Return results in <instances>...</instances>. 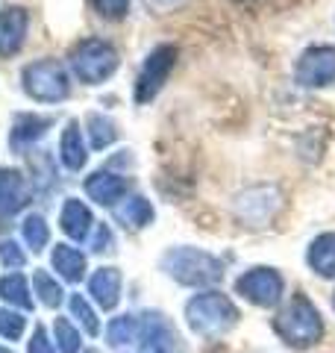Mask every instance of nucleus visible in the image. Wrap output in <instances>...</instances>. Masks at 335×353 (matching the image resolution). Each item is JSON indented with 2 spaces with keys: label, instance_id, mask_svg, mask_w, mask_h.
I'll return each mask as SVG.
<instances>
[{
  "label": "nucleus",
  "instance_id": "nucleus-1",
  "mask_svg": "<svg viewBox=\"0 0 335 353\" xmlns=\"http://www.w3.org/2000/svg\"><path fill=\"white\" fill-rule=\"evenodd\" d=\"M274 333L285 341L288 347L306 350L312 345H318L323 336V321L321 312L315 309V303L309 301L306 294H294L274 318Z\"/></svg>",
  "mask_w": 335,
  "mask_h": 353
},
{
  "label": "nucleus",
  "instance_id": "nucleus-2",
  "mask_svg": "<svg viewBox=\"0 0 335 353\" xmlns=\"http://www.w3.org/2000/svg\"><path fill=\"white\" fill-rule=\"evenodd\" d=\"M162 271L180 285H194L203 289L223 277V262L197 248H171L162 256Z\"/></svg>",
  "mask_w": 335,
  "mask_h": 353
},
{
  "label": "nucleus",
  "instance_id": "nucleus-3",
  "mask_svg": "<svg viewBox=\"0 0 335 353\" xmlns=\"http://www.w3.org/2000/svg\"><path fill=\"white\" fill-rule=\"evenodd\" d=\"M185 321L197 336H221L238 321V309L221 292H200L185 303Z\"/></svg>",
  "mask_w": 335,
  "mask_h": 353
},
{
  "label": "nucleus",
  "instance_id": "nucleus-4",
  "mask_svg": "<svg viewBox=\"0 0 335 353\" xmlns=\"http://www.w3.org/2000/svg\"><path fill=\"white\" fill-rule=\"evenodd\" d=\"M71 68L85 85H100L118 71V50L103 39H85L71 53Z\"/></svg>",
  "mask_w": 335,
  "mask_h": 353
},
{
  "label": "nucleus",
  "instance_id": "nucleus-5",
  "mask_svg": "<svg viewBox=\"0 0 335 353\" xmlns=\"http://www.w3.org/2000/svg\"><path fill=\"white\" fill-rule=\"evenodd\" d=\"M21 83H24V92L39 103H59L71 92L68 74H65L59 59L30 62L24 68V74H21Z\"/></svg>",
  "mask_w": 335,
  "mask_h": 353
},
{
  "label": "nucleus",
  "instance_id": "nucleus-6",
  "mask_svg": "<svg viewBox=\"0 0 335 353\" xmlns=\"http://www.w3.org/2000/svg\"><path fill=\"white\" fill-rule=\"evenodd\" d=\"M174 62H176L174 44H159V48H153L148 53V59H144L141 71L136 77V101L139 103H150L153 97L159 94V88L165 85V80L174 71Z\"/></svg>",
  "mask_w": 335,
  "mask_h": 353
},
{
  "label": "nucleus",
  "instance_id": "nucleus-7",
  "mask_svg": "<svg viewBox=\"0 0 335 353\" xmlns=\"http://www.w3.org/2000/svg\"><path fill=\"white\" fill-rule=\"evenodd\" d=\"M283 289H285V283L279 277V271L265 268V265L244 271L236 280V292L244 301H250L253 306H262V309H271L283 301Z\"/></svg>",
  "mask_w": 335,
  "mask_h": 353
},
{
  "label": "nucleus",
  "instance_id": "nucleus-8",
  "mask_svg": "<svg viewBox=\"0 0 335 353\" xmlns=\"http://www.w3.org/2000/svg\"><path fill=\"white\" fill-rule=\"evenodd\" d=\"M294 80L303 88H321L335 83V44H315L300 53L294 65Z\"/></svg>",
  "mask_w": 335,
  "mask_h": 353
},
{
  "label": "nucleus",
  "instance_id": "nucleus-9",
  "mask_svg": "<svg viewBox=\"0 0 335 353\" xmlns=\"http://www.w3.org/2000/svg\"><path fill=\"white\" fill-rule=\"evenodd\" d=\"M27 27H30V15L24 6L0 9V59L15 57V53L24 48Z\"/></svg>",
  "mask_w": 335,
  "mask_h": 353
},
{
  "label": "nucleus",
  "instance_id": "nucleus-10",
  "mask_svg": "<svg viewBox=\"0 0 335 353\" xmlns=\"http://www.w3.org/2000/svg\"><path fill=\"white\" fill-rule=\"evenodd\" d=\"M276 206H279L276 192L262 185V189H250L247 194L238 197L236 212L247 227H265V221L276 212Z\"/></svg>",
  "mask_w": 335,
  "mask_h": 353
},
{
  "label": "nucleus",
  "instance_id": "nucleus-11",
  "mask_svg": "<svg viewBox=\"0 0 335 353\" xmlns=\"http://www.w3.org/2000/svg\"><path fill=\"white\" fill-rule=\"evenodd\" d=\"M30 201V183L27 176L15 168H0V221L12 218Z\"/></svg>",
  "mask_w": 335,
  "mask_h": 353
},
{
  "label": "nucleus",
  "instance_id": "nucleus-12",
  "mask_svg": "<svg viewBox=\"0 0 335 353\" xmlns=\"http://www.w3.org/2000/svg\"><path fill=\"white\" fill-rule=\"evenodd\" d=\"M53 127L50 115H36V112H18L12 121V132H9V148L15 153H24L32 148L39 139H44V132Z\"/></svg>",
  "mask_w": 335,
  "mask_h": 353
},
{
  "label": "nucleus",
  "instance_id": "nucleus-13",
  "mask_svg": "<svg viewBox=\"0 0 335 353\" xmlns=\"http://www.w3.org/2000/svg\"><path fill=\"white\" fill-rule=\"evenodd\" d=\"M127 192H130V183L112 171H94L85 180V194L100 206H118V201Z\"/></svg>",
  "mask_w": 335,
  "mask_h": 353
},
{
  "label": "nucleus",
  "instance_id": "nucleus-14",
  "mask_svg": "<svg viewBox=\"0 0 335 353\" xmlns=\"http://www.w3.org/2000/svg\"><path fill=\"white\" fill-rule=\"evenodd\" d=\"M59 224H62V233L74 239V241H85L88 233L94 227V218H92V209H88L83 201L77 197H68L62 203V212H59Z\"/></svg>",
  "mask_w": 335,
  "mask_h": 353
},
{
  "label": "nucleus",
  "instance_id": "nucleus-15",
  "mask_svg": "<svg viewBox=\"0 0 335 353\" xmlns=\"http://www.w3.org/2000/svg\"><path fill=\"white\" fill-rule=\"evenodd\" d=\"M59 159L68 171H80L88 153H85V141H83V132H80V124L77 121H68L59 136Z\"/></svg>",
  "mask_w": 335,
  "mask_h": 353
},
{
  "label": "nucleus",
  "instance_id": "nucleus-16",
  "mask_svg": "<svg viewBox=\"0 0 335 353\" xmlns=\"http://www.w3.org/2000/svg\"><path fill=\"white\" fill-rule=\"evenodd\" d=\"M88 292L103 309H115L121 297V274L118 268H97L88 280Z\"/></svg>",
  "mask_w": 335,
  "mask_h": 353
},
{
  "label": "nucleus",
  "instance_id": "nucleus-17",
  "mask_svg": "<svg viewBox=\"0 0 335 353\" xmlns=\"http://www.w3.org/2000/svg\"><path fill=\"white\" fill-rule=\"evenodd\" d=\"M306 262L315 274L332 280L335 277V233H321L315 241H312L309 253H306Z\"/></svg>",
  "mask_w": 335,
  "mask_h": 353
},
{
  "label": "nucleus",
  "instance_id": "nucleus-18",
  "mask_svg": "<svg viewBox=\"0 0 335 353\" xmlns=\"http://www.w3.org/2000/svg\"><path fill=\"white\" fill-rule=\"evenodd\" d=\"M50 262H53V268L59 271V277L68 280V283H80L85 277V256H83V250H77L71 245H56L53 253H50Z\"/></svg>",
  "mask_w": 335,
  "mask_h": 353
},
{
  "label": "nucleus",
  "instance_id": "nucleus-19",
  "mask_svg": "<svg viewBox=\"0 0 335 353\" xmlns=\"http://www.w3.org/2000/svg\"><path fill=\"white\" fill-rule=\"evenodd\" d=\"M115 218L130 230H141L153 221V206L144 194H130L124 203L115 206Z\"/></svg>",
  "mask_w": 335,
  "mask_h": 353
},
{
  "label": "nucleus",
  "instance_id": "nucleus-20",
  "mask_svg": "<svg viewBox=\"0 0 335 353\" xmlns=\"http://www.w3.org/2000/svg\"><path fill=\"white\" fill-rule=\"evenodd\" d=\"M106 339H109L115 347H124V345H132V341H139V339H141V318H132V315H118V318H112L109 327H106Z\"/></svg>",
  "mask_w": 335,
  "mask_h": 353
},
{
  "label": "nucleus",
  "instance_id": "nucleus-21",
  "mask_svg": "<svg viewBox=\"0 0 335 353\" xmlns=\"http://www.w3.org/2000/svg\"><path fill=\"white\" fill-rule=\"evenodd\" d=\"M0 297L9 303V306H18V309H32V297H30V289H27V277L24 274H6L0 280Z\"/></svg>",
  "mask_w": 335,
  "mask_h": 353
},
{
  "label": "nucleus",
  "instance_id": "nucleus-22",
  "mask_svg": "<svg viewBox=\"0 0 335 353\" xmlns=\"http://www.w3.org/2000/svg\"><path fill=\"white\" fill-rule=\"evenodd\" d=\"M85 132H88V139H92V148H97V150H103V148H109V145H115L118 141L115 124H112L106 115H100V112H88L85 115Z\"/></svg>",
  "mask_w": 335,
  "mask_h": 353
},
{
  "label": "nucleus",
  "instance_id": "nucleus-23",
  "mask_svg": "<svg viewBox=\"0 0 335 353\" xmlns=\"http://www.w3.org/2000/svg\"><path fill=\"white\" fill-rule=\"evenodd\" d=\"M21 233H24V241H27L32 250H41V248L50 241L48 221H44L39 212H32V215L24 218V224H21Z\"/></svg>",
  "mask_w": 335,
  "mask_h": 353
},
{
  "label": "nucleus",
  "instance_id": "nucleus-24",
  "mask_svg": "<svg viewBox=\"0 0 335 353\" xmlns=\"http://www.w3.org/2000/svg\"><path fill=\"white\" fill-rule=\"evenodd\" d=\"M32 285H36V294H39V301L44 306L56 309L62 303V285L56 283L48 271H36V274H32Z\"/></svg>",
  "mask_w": 335,
  "mask_h": 353
},
{
  "label": "nucleus",
  "instance_id": "nucleus-25",
  "mask_svg": "<svg viewBox=\"0 0 335 353\" xmlns=\"http://www.w3.org/2000/svg\"><path fill=\"white\" fill-rule=\"evenodd\" d=\"M68 306H71V315L77 318V321H80V327L85 330L88 336H97V333H100V321H97L94 309H92V303H88L83 294H71Z\"/></svg>",
  "mask_w": 335,
  "mask_h": 353
},
{
  "label": "nucleus",
  "instance_id": "nucleus-26",
  "mask_svg": "<svg viewBox=\"0 0 335 353\" xmlns=\"http://www.w3.org/2000/svg\"><path fill=\"white\" fill-rule=\"evenodd\" d=\"M53 333H56V350L59 353H80V333L74 330L68 318H56Z\"/></svg>",
  "mask_w": 335,
  "mask_h": 353
},
{
  "label": "nucleus",
  "instance_id": "nucleus-27",
  "mask_svg": "<svg viewBox=\"0 0 335 353\" xmlns=\"http://www.w3.org/2000/svg\"><path fill=\"white\" fill-rule=\"evenodd\" d=\"M24 327H27V318L21 312H15V309H0V339L15 341L24 336Z\"/></svg>",
  "mask_w": 335,
  "mask_h": 353
},
{
  "label": "nucleus",
  "instance_id": "nucleus-28",
  "mask_svg": "<svg viewBox=\"0 0 335 353\" xmlns=\"http://www.w3.org/2000/svg\"><path fill=\"white\" fill-rule=\"evenodd\" d=\"M0 262H3L9 271H18V268H24L27 265V253L21 250L15 241L6 239V241H0Z\"/></svg>",
  "mask_w": 335,
  "mask_h": 353
},
{
  "label": "nucleus",
  "instance_id": "nucleus-29",
  "mask_svg": "<svg viewBox=\"0 0 335 353\" xmlns=\"http://www.w3.org/2000/svg\"><path fill=\"white\" fill-rule=\"evenodd\" d=\"M94 9L106 18H124L130 9V0H92Z\"/></svg>",
  "mask_w": 335,
  "mask_h": 353
},
{
  "label": "nucleus",
  "instance_id": "nucleus-30",
  "mask_svg": "<svg viewBox=\"0 0 335 353\" xmlns=\"http://www.w3.org/2000/svg\"><path fill=\"white\" fill-rule=\"evenodd\" d=\"M27 353H59V350H56V345L48 339V330H44V327L39 324L36 330H32V339H30Z\"/></svg>",
  "mask_w": 335,
  "mask_h": 353
},
{
  "label": "nucleus",
  "instance_id": "nucleus-31",
  "mask_svg": "<svg viewBox=\"0 0 335 353\" xmlns=\"http://www.w3.org/2000/svg\"><path fill=\"white\" fill-rule=\"evenodd\" d=\"M112 241H115V236H112L109 224H97L94 227V239H92V250L94 253H106L112 248Z\"/></svg>",
  "mask_w": 335,
  "mask_h": 353
},
{
  "label": "nucleus",
  "instance_id": "nucleus-32",
  "mask_svg": "<svg viewBox=\"0 0 335 353\" xmlns=\"http://www.w3.org/2000/svg\"><path fill=\"white\" fill-rule=\"evenodd\" d=\"M144 6H148L150 15H168V12H176L185 0H141Z\"/></svg>",
  "mask_w": 335,
  "mask_h": 353
},
{
  "label": "nucleus",
  "instance_id": "nucleus-33",
  "mask_svg": "<svg viewBox=\"0 0 335 353\" xmlns=\"http://www.w3.org/2000/svg\"><path fill=\"white\" fill-rule=\"evenodd\" d=\"M0 353H12V350H9V347H0Z\"/></svg>",
  "mask_w": 335,
  "mask_h": 353
},
{
  "label": "nucleus",
  "instance_id": "nucleus-34",
  "mask_svg": "<svg viewBox=\"0 0 335 353\" xmlns=\"http://www.w3.org/2000/svg\"><path fill=\"white\" fill-rule=\"evenodd\" d=\"M85 353H100V350H85Z\"/></svg>",
  "mask_w": 335,
  "mask_h": 353
},
{
  "label": "nucleus",
  "instance_id": "nucleus-35",
  "mask_svg": "<svg viewBox=\"0 0 335 353\" xmlns=\"http://www.w3.org/2000/svg\"><path fill=\"white\" fill-rule=\"evenodd\" d=\"M332 306H335V297H332Z\"/></svg>",
  "mask_w": 335,
  "mask_h": 353
},
{
  "label": "nucleus",
  "instance_id": "nucleus-36",
  "mask_svg": "<svg viewBox=\"0 0 335 353\" xmlns=\"http://www.w3.org/2000/svg\"><path fill=\"white\" fill-rule=\"evenodd\" d=\"M241 3H247V0H241Z\"/></svg>",
  "mask_w": 335,
  "mask_h": 353
}]
</instances>
